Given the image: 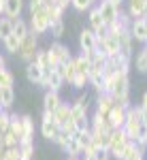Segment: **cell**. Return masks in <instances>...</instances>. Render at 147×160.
<instances>
[{"label": "cell", "mask_w": 147, "mask_h": 160, "mask_svg": "<svg viewBox=\"0 0 147 160\" xmlns=\"http://www.w3.org/2000/svg\"><path fill=\"white\" fill-rule=\"evenodd\" d=\"M32 62H37L38 66L43 68V73H49L53 66H51V60H49V53H47V49H41L38 47V51H37V56H34V60Z\"/></svg>", "instance_id": "26"}, {"label": "cell", "mask_w": 147, "mask_h": 160, "mask_svg": "<svg viewBox=\"0 0 147 160\" xmlns=\"http://www.w3.org/2000/svg\"><path fill=\"white\" fill-rule=\"evenodd\" d=\"M145 2H147V0H145Z\"/></svg>", "instance_id": "50"}, {"label": "cell", "mask_w": 147, "mask_h": 160, "mask_svg": "<svg viewBox=\"0 0 147 160\" xmlns=\"http://www.w3.org/2000/svg\"><path fill=\"white\" fill-rule=\"evenodd\" d=\"M47 53H49V60H51V66H53V68H56L60 62H68L73 58V56H71V49H68L64 43H60V41H53L47 47Z\"/></svg>", "instance_id": "6"}, {"label": "cell", "mask_w": 147, "mask_h": 160, "mask_svg": "<svg viewBox=\"0 0 147 160\" xmlns=\"http://www.w3.org/2000/svg\"><path fill=\"white\" fill-rule=\"evenodd\" d=\"M111 154L107 148H96V152H94V160H109Z\"/></svg>", "instance_id": "44"}, {"label": "cell", "mask_w": 147, "mask_h": 160, "mask_svg": "<svg viewBox=\"0 0 147 160\" xmlns=\"http://www.w3.org/2000/svg\"><path fill=\"white\" fill-rule=\"evenodd\" d=\"M19 43H22V41L15 37V34H9V37L2 41V47H4V51H7V53H11V56H17Z\"/></svg>", "instance_id": "31"}, {"label": "cell", "mask_w": 147, "mask_h": 160, "mask_svg": "<svg viewBox=\"0 0 147 160\" xmlns=\"http://www.w3.org/2000/svg\"><path fill=\"white\" fill-rule=\"evenodd\" d=\"M15 102V88H0V107L9 111Z\"/></svg>", "instance_id": "25"}, {"label": "cell", "mask_w": 147, "mask_h": 160, "mask_svg": "<svg viewBox=\"0 0 147 160\" xmlns=\"http://www.w3.org/2000/svg\"><path fill=\"white\" fill-rule=\"evenodd\" d=\"M64 152L68 154V158H81V154H83V149H81L79 141H77L75 137H71V139H68V143L64 145Z\"/></svg>", "instance_id": "28"}, {"label": "cell", "mask_w": 147, "mask_h": 160, "mask_svg": "<svg viewBox=\"0 0 147 160\" xmlns=\"http://www.w3.org/2000/svg\"><path fill=\"white\" fill-rule=\"evenodd\" d=\"M0 141H2L4 148H15V145H19V137H15L11 130H7L4 135L0 137Z\"/></svg>", "instance_id": "39"}, {"label": "cell", "mask_w": 147, "mask_h": 160, "mask_svg": "<svg viewBox=\"0 0 147 160\" xmlns=\"http://www.w3.org/2000/svg\"><path fill=\"white\" fill-rule=\"evenodd\" d=\"M115 24L120 26V30H128V28H130V24H132V17H130V15H128V13L122 9V11L117 13V19H115Z\"/></svg>", "instance_id": "38"}, {"label": "cell", "mask_w": 147, "mask_h": 160, "mask_svg": "<svg viewBox=\"0 0 147 160\" xmlns=\"http://www.w3.org/2000/svg\"><path fill=\"white\" fill-rule=\"evenodd\" d=\"M126 109H128V107H122V105H117V102L111 107V111L107 113V120H109L111 128H122L124 126V122H126Z\"/></svg>", "instance_id": "14"}, {"label": "cell", "mask_w": 147, "mask_h": 160, "mask_svg": "<svg viewBox=\"0 0 147 160\" xmlns=\"http://www.w3.org/2000/svg\"><path fill=\"white\" fill-rule=\"evenodd\" d=\"M75 62V73H81V75H87V71H90V60H87L83 53H79V56H75L73 58Z\"/></svg>", "instance_id": "33"}, {"label": "cell", "mask_w": 147, "mask_h": 160, "mask_svg": "<svg viewBox=\"0 0 147 160\" xmlns=\"http://www.w3.org/2000/svg\"><path fill=\"white\" fill-rule=\"evenodd\" d=\"M22 139H34V120H32V115H22Z\"/></svg>", "instance_id": "27"}, {"label": "cell", "mask_w": 147, "mask_h": 160, "mask_svg": "<svg viewBox=\"0 0 147 160\" xmlns=\"http://www.w3.org/2000/svg\"><path fill=\"white\" fill-rule=\"evenodd\" d=\"M68 160H81V158H68Z\"/></svg>", "instance_id": "48"}, {"label": "cell", "mask_w": 147, "mask_h": 160, "mask_svg": "<svg viewBox=\"0 0 147 160\" xmlns=\"http://www.w3.org/2000/svg\"><path fill=\"white\" fill-rule=\"evenodd\" d=\"M51 118H53V122L58 126H62L66 120H71V102H62L60 107L51 113Z\"/></svg>", "instance_id": "24"}, {"label": "cell", "mask_w": 147, "mask_h": 160, "mask_svg": "<svg viewBox=\"0 0 147 160\" xmlns=\"http://www.w3.org/2000/svg\"><path fill=\"white\" fill-rule=\"evenodd\" d=\"M9 34H13V19L0 15V43L9 37Z\"/></svg>", "instance_id": "34"}, {"label": "cell", "mask_w": 147, "mask_h": 160, "mask_svg": "<svg viewBox=\"0 0 147 160\" xmlns=\"http://www.w3.org/2000/svg\"><path fill=\"white\" fill-rule=\"evenodd\" d=\"M130 34L135 38V43H141V45H145L147 43V17H136L132 19V24H130Z\"/></svg>", "instance_id": "9"}, {"label": "cell", "mask_w": 147, "mask_h": 160, "mask_svg": "<svg viewBox=\"0 0 147 160\" xmlns=\"http://www.w3.org/2000/svg\"><path fill=\"white\" fill-rule=\"evenodd\" d=\"M28 26H30V32H32V34H37V37L47 34V32H49V26H51V19H49L47 9L43 7V9H38V11L30 13V22H28Z\"/></svg>", "instance_id": "3"}, {"label": "cell", "mask_w": 147, "mask_h": 160, "mask_svg": "<svg viewBox=\"0 0 147 160\" xmlns=\"http://www.w3.org/2000/svg\"><path fill=\"white\" fill-rule=\"evenodd\" d=\"M37 51H38V37L32 34V32H28V34L22 38V43H19L17 58H22L24 62H32L34 56H37Z\"/></svg>", "instance_id": "4"}, {"label": "cell", "mask_w": 147, "mask_h": 160, "mask_svg": "<svg viewBox=\"0 0 147 160\" xmlns=\"http://www.w3.org/2000/svg\"><path fill=\"white\" fill-rule=\"evenodd\" d=\"M139 107H141V109H147V92H143V96H141V102H139Z\"/></svg>", "instance_id": "46"}, {"label": "cell", "mask_w": 147, "mask_h": 160, "mask_svg": "<svg viewBox=\"0 0 147 160\" xmlns=\"http://www.w3.org/2000/svg\"><path fill=\"white\" fill-rule=\"evenodd\" d=\"M135 66L139 73H147V45H143L135 58Z\"/></svg>", "instance_id": "32"}, {"label": "cell", "mask_w": 147, "mask_h": 160, "mask_svg": "<svg viewBox=\"0 0 147 160\" xmlns=\"http://www.w3.org/2000/svg\"><path fill=\"white\" fill-rule=\"evenodd\" d=\"M71 86L75 88V90H86L87 86V75H81V73H75L73 81H71Z\"/></svg>", "instance_id": "41"}, {"label": "cell", "mask_w": 147, "mask_h": 160, "mask_svg": "<svg viewBox=\"0 0 147 160\" xmlns=\"http://www.w3.org/2000/svg\"><path fill=\"white\" fill-rule=\"evenodd\" d=\"M9 130H11L15 137H19V141H22V115L11 113V120H9Z\"/></svg>", "instance_id": "36"}, {"label": "cell", "mask_w": 147, "mask_h": 160, "mask_svg": "<svg viewBox=\"0 0 147 160\" xmlns=\"http://www.w3.org/2000/svg\"><path fill=\"white\" fill-rule=\"evenodd\" d=\"M9 120H11V113L9 111H2L0 113V137L9 130Z\"/></svg>", "instance_id": "42"}, {"label": "cell", "mask_w": 147, "mask_h": 160, "mask_svg": "<svg viewBox=\"0 0 147 160\" xmlns=\"http://www.w3.org/2000/svg\"><path fill=\"white\" fill-rule=\"evenodd\" d=\"M87 24H90V30L96 32V37H100V34L107 32V24L102 22V15L98 13L96 7H92V9L87 11Z\"/></svg>", "instance_id": "13"}, {"label": "cell", "mask_w": 147, "mask_h": 160, "mask_svg": "<svg viewBox=\"0 0 147 160\" xmlns=\"http://www.w3.org/2000/svg\"><path fill=\"white\" fill-rule=\"evenodd\" d=\"M64 30H66L64 17H60V19H53V22H51V26H49V32H51V37L56 38V41H60V38L64 37Z\"/></svg>", "instance_id": "30"}, {"label": "cell", "mask_w": 147, "mask_h": 160, "mask_svg": "<svg viewBox=\"0 0 147 160\" xmlns=\"http://www.w3.org/2000/svg\"><path fill=\"white\" fill-rule=\"evenodd\" d=\"M90 130H92V132H111L113 128H111V124H109V120H107V115L94 113V115L90 118Z\"/></svg>", "instance_id": "16"}, {"label": "cell", "mask_w": 147, "mask_h": 160, "mask_svg": "<svg viewBox=\"0 0 147 160\" xmlns=\"http://www.w3.org/2000/svg\"><path fill=\"white\" fill-rule=\"evenodd\" d=\"M96 9H98V13L102 15V22H105L107 26L113 24V22L117 19V13L122 11V7L115 4V2H111V0H98Z\"/></svg>", "instance_id": "7"}, {"label": "cell", "mask_w": 147, "mask_h": 160, "mask_svg": "<svg viewBox=\"0 0 147 160\" xmlns=\"http://www.w3.org/2000/svg\"><path fill=\"white\" fill-rule=\"evenodd\" d=\"M2 68H7V60H4V56H0V71Z\"/></svg>", "instance_id": "47"}, {"label": "cell", "mask_w": 147, "mask_h": 160, "mask_svg": "<svg viewBox=\"0 0 147 160\" xmlns=\"http://www.w3.org/2000/svg\"><path fill=\"white\" fill-rule=\"evenodd\" d=\"M2 111H4V109H2V107H0V113H2Z\"/></svg>", "instance_id": "49"}, {"label": "cell", "mask_w": 147, "mask_h": 160, "mask_svg": "<svg viewBox=\"0 0 147 160\" xmlns=\"http://www.w3.org/2000/svg\"><path fill=\"white\" fill-rule=\"evenodd\" d=\"M96 4H98V0H71V7H73L75 11H79V13L90 11V9L96 7Z\"/></svg>", "instance_id": "35"}, {"label": "cell", "mask_w": 147, "mask_h": 160, "mask_svg": "<svg viewBox=\"0 0 147 160\" xmlns=\"http://www.w3.org/2000/svg\"><path fill=\"white\" fill-rule=\"evenodd\" d=\"M24 7H26V0H7V4H4V17H9V19L22 17Z\"/></svg>", "instance_id": "18"}, {"label": "cell", "mask_w": 147, "mask_h": 160, "mask_svg": "<svg viewBox=\"0 0 147 160\" xmlns=\"http://www.w3.org/2000/svg\"><path fill=\"white\" fill-rule=\"evenodd\" d=\"M56 71L60 73V77L64 79V83H71L73 77H75V62H73V58H71L68 62H60V64L56 66Z\"/></svg>", "instance_id": "23"}, {"label": "cell", "mask_w": 147, "mask_h": 160, "mask_svg": "<svg viewBox=\"0 0 147 160\" xmlns=\"http://www.w3.org/2000/svg\"><path fill=\"white\" fill-rule=\"evenodd\" d=\"M128 7H126V13L136 19V17H147V2L145 0H126Z\"/></svg>", "instance_id": "17"}, {"label": "cell", "mask_w": 147, "mask_h": 160, "mask_svg": "<svg viewBox=\"0 0 147 160\" xmlns=\"http://www.w3.org/2000/svg\"><path fill=\"white\" fill-rule=\"evenodd\" d=\"M62 102H64V100H62L60 92H56V90H45V96H43V111H45V113H53Z\"/></svg>", "instance_id": "15"}, {"label": "cell", "mask_w": 147, "mask_h": 160, "mask_svg": "<svg viewBox=\"0 0 147 160\" xmlns=\"http://www.w3.org/2000/svg\"><path fill=\"white\" fill-rule=\"evenodd\" d=\"M79 47L81 51H94L98 47V37L94 30H90V28H83L81 32H79Z\"/></svg>", "instance_id": "12"}, {"label": "cell", "mask_w": 147, "mask_h": 160, "mask_svg": "<svg viewBox=\"0 0 147 160\" xmlns=\"http://www.w3.org/2000/svg\"><path fill=\"white\" fill-rule=\"evenodd\" d=\"M124 132L128 135L130 141H135L139 132L143 130V122H141V107L139 105H130L126 109V122H124Z\"/></svg>", "instance_id": "2"}, {"label": "cell", "mask_w": 147, "mask_h": 160, "mask_svg": "<svg viewBox=\"0 0 147 160\" xmlns=\"http://www.w3.org/2000/svg\"><path fill=\"white\" fill-rule=\"evenodd\" d=\"M15 86V75L9 68H2L0 71V88H13Z\"/></svg>", "instance_id": "37"}, {"label": "cell", "mask_w": 147, "mask_h": 160, "mask_svg": "<svg viewBox=\"0 0 147 160\" xmlns=\"http://www.w3.org/2000/svg\"><path fill=\"white\" fill-rule=\"evenodd\" d=\"M58 130H60V126L53 122L51 113H45L43 111V118H41V135L45 137L47 141H53V137L58 135Z\"/></svg>", "instance_id": "11"}, {"label": "cell", "mask_w": 147, "mask_h": 160, "mask_svg": "<svg viewBox=\"0 0 147 160\" xmlns=\"http://www.w3.org/2000/svg\"><path fill=\"white\" fill-rule=\"evenodd\" d=\"M128 135L124 132V128H113L111 130V141H109V154L113 156V158H122V154H124V148L128 145Z\"/></svg>", "instance_id": "5"}, {"label": "cell", "mask_w": 147, "mask_h": 160, "mask_svg": "<svg viewBox=\"0 0 147 160\" xmlns=\"http://www.w3.org/2000/svg\"><path fill=\"white\" fill-rule=\"evenodd\" d=\"M60 130L66 137H75V135H77V124H75V120H73V118H71V120H66V122L60 126Z\"/></svg>", "instance_id": "40"}, {"label": "cell", "mask_w": 147, "mask_h": 160, "mask_svg": "<svg viewBox=\"0 0 147 160\" xmlns=\"http://www.w3.org/2000/svg\"><path fill=\"white\" fill-rule=\"evenodd\" d=\"M113 105H115V100H113V96H111V94H105V92L96 94V113L107 115Z\"/></svg>", "instance_id": "20"}, {"label": "cell", "mask_w": 147, "mask_h": 160, "mask_svg": "<svg viewBox=\"0 0 147 160\" xmlns=\"http://www.w3.org/2000/svg\"><path fill=\"white\" fill-rule=\"evenodd\" d=\"M111 96L117 105L130 107V71H117L115 83L111 88Z\"/></svg>", "instance_id": "1"}, {"label": "cell", "mask_w": 147, "mask_h": 160, "mask_svg": "<svg viewBox=\"0 0 147 160\" xmlns=\"http://www.w3.org/2000/svg\"><path fill=\"white\" fill-rule=\"evenodd\" d=\"M41 88H45V90H56V92H60L62 86H64V79L60 77V73L56 71V68H51L49 73L43 75V79H41Z\"/></svg>", "instance_id": "10"}, {"label": "cell", "mask_w": 147, "mask_h": 160, "mask_svg": "<svg viewBox=\"0 0 147 160\" xmlns=\"http://www.w3.org/2000/svg\"><path fill=\"white\" fill-rule=\"evenodd\" d=\"M34 139H22L19 141V160H34Z\"/></svg>", "instance_id": "22"}, {"label": "cell", "mask_w": 147, "mask_h": 160, "mask_svg": "<svg viewBox=\"0 0 147 160\" xmlns=\"http://www.w3.org/2000/svg\"><path fill=\"white\" fill-rule=\"evenodd\" d=\"M43 68L38 66L37 62H26V77H28V81L30 83H34V86H38L41 83V79H43Z\"/></svg>", "instance_id": "21"}, {"label": "cell", "mask_w": 147, "mask_h": 160, "mask_svg": "<svg viewBox=\"0 0 147 160\" xmlns=\"http://www.w3.org/2000/svg\"><path fill=\"white\" fill-rule=\"evenodd\" d=\"M28 32H30V26H28V22H24L22 17L13 19V34L19 38V41H22V38H24Z\"/></svg>", "instance_id": "29"}, {"label": "cell", "mask_w": 147, "mask_h": 160, "mask_svg": "<svg viewBox=\"0 0 147 160\" xmlns=\"http://www.w3.org/2000/svg\"><path fill=\"white\" fill-rule=\"evenodd\" d=\"M68 139H71V137H66L64 132H62V130H58V135L53 137V143H56V145H58L60 149H64V145L68 143Z\"/></svg>", "instance_id": "43"}, {"label": "cell", "mask_w": 147, "mask_h": 160, "mask_svg": "<svg viewBox=\"0 0 147 160\" xmlns=\"http://www.w3.org/2000/svg\"><path fill=\"white\" fill-rule=\"evenodd\" d=\"M120 160H145V149L139 148L135 141H128V145L124 148V154Z\"/></svg>", "instance_id": "19"}, {"label": "cell", "mask_w": 147, "mask_h": 160, "mask_svg": "<svg viewBox=\"0 0 147 160\" xmlns=\"http://www.w3.org/2000/svg\"><path fill=\"white\" fill-rule=\"evenodd\" d=\"M98 49L102 51L107 58H109V56H115V53H120V41H117L115 34L105 32V34L98 37Z\"/></svg>", "instance_id": "8"}, {"label": "cell", "mask_w": 147, "mask_h": 160, "mask_svg": "<svg viewBox=\"0 0 147 160\" xmlns=\"http://www.w3.org/2000/svg\"><path fill=\"white\" fill-rule=\"evenodd\" d=\"M43 7H45L43 0H28V11H30V13L38 11V9H43Z\"/></svg>", "instance_id": "45"}]
</instances>
